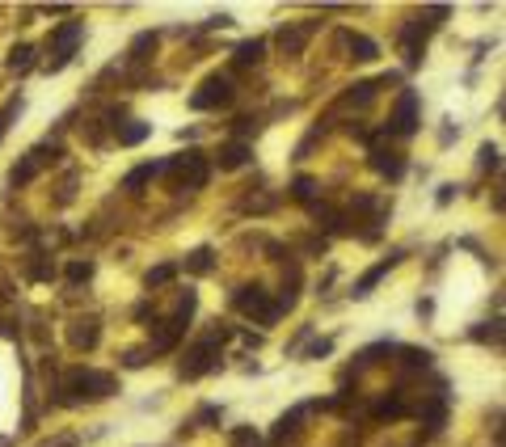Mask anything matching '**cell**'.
Returning <instances> with one entry per match:
<instances>
[{"label":"cell","mask_w":506,"mask_h":447,"mask_svg":"<svg viewBox=\"0 0 506 447\" xmlns=\"http://www.w3.org/2000/svg\"><path fill=\"white\" fill-rule=\"evenodd\" d=\"M161 174H169L177 186H190V190H202V186H207V178H211L207 156H202V152H182L177 160L161 165Z\"/></svg>","instance_id":"6da1fadb"},{"label":"cell","mask_w":506,"mask_h":447,"mask_svg":"<svg viewBox=\"0 0 506 447\" xmlns=\"http://www.w3.org/2000/svg\"><path fill=\"white\" fill-rule=\"evenodd\" d=\"M64 401H80V397H110L114 393V376L106 371H68L64 380Z\"/></svg>","instance_id":"7a4b0ae2"},{"label":"cell","mask_w":506,"mask_h":447,"mask_svg":"<svg viewBox=\"0 0 506 447\" xmlns=\"http://www.w3.org/2000/svg\"><path fill=\"white\" fill-rule=\"evenodd\" d=\"M80 38H85V26H80V22H64L55 34H51V72H60V68L72 64Z\"/></svg>","instance_id":"3957f363"},{"label":"cell","mask_w":506,"mask_h":447,"mask_svg":"<svg viewBox=\"0 0 506 447\" xmlns=\"http://www.w3.org/2000/svg\"><path fill=\"white\" fill-rule=\"evenodd\" d=\"M232 308H241V312H249V317H258L262 325H270V321H279V304H270L266 300V287L262 283H249V287H241L236 296H232Z\"/></svg>","instance_id":"277c9868"},{"label":"cell","mask_w":506,"mask_h":447,"mask_svg":"<svg viewBox=\"0 0 506 447\" xmlns=\"http://www.w3.org/2000/svg\"><path fill=\"white\" fill-rule=\"evenodd\" d=\"M232 101V81L228 76H207L198 85V93L190 97L194 110H216V106H228Z\"/></svg>","instance_id":"5b68a950"},{"label":"cell","mask_w":506,"mask_h":447,"mask_svg":"<svg viewBox=\"0 0 506 447\" xmlns=\"http://www.w3.org/2000/svg\"><path fill=\"white\" fill-rule=\"evenodd\" d=\"M388 131L392 135H414L418 131V93L414 89H405L396 97V110H392V119H388Z\"/></svg>","instance_id":"8992f818"},{"label":"cell","mask_w":506,"mask_h":447,"mask_svg":"<svg viewBox=\"0 0 506 447\" xmlns=\"http://www.w3.org/2000/svg\"><path fill=\"white\" fill-rule=\"evenodd\" d=\"M216 355H220V346H216V338H207V342H198L186 359H182V380H198L202 371H211L216 367Z\"/></svg>","instance_id":"52a82bcc"},{"label":"cell","mask_w":506,"mask_h":447,"mask_svg":"<svg viewBox=\"0 0 506 447\" xmlns=\"http://www.w3.org/2000/svg\"><path fill=\"white\" fill-rule=\"evenodd\" d=\"M372 169L384 174L388 182H396V178L405 174V160H401V152H392V148H372Z\"/></svg>","instance_id":"ba28073f"},{"label":"cell","mask_w":506,"mask_h":447,"mask_svg":"<svg viewBox=\"0 0 506 447\" xmlns=\"http://www.w3.org/2000/svg\"><path fill=\"white\" fill-rule=\"evenodd\" d=\"M396 262H401V249H392V253H388V258H384L380 266H372V270H367V274L359 278V283H354V296H372V292H376V283H380V278H384V274H388V270H392Z\"/></svg>","instance_id":"9c48e42d"},{"label":"cell","mask_w":506,"mask_h":447,"mask_svg":"<svg viewBox=\"0 0 506 447\" xmlns=\"http://www.w3.org/2000/svg\"><path fill=\"white\" fill-rule=\"evenodd\" d=\"M401 42H405V64H418L422 60V47H426V26L422 22H410L405 26V34H401Z\"/></svg>","instance_id":"30bf717a"},{"label":"cell","mask_w":506,"mask_h":447,"mask_svg":"<svg viewBox=\"0 0 506 447\" xmlns=\"http://www.w3.org/2000/svg\"><path fill=\"white\" fill-rule=\"evenodd\" d=\"M97 338H101V325H97L93 317L72 325V346H76V351H93V346H97Z\"/></svg>","instance_id":"8fae6325"},{"label":"cell","mask_w":506,"mask_h":447,"mask_svg":"<svg viewBox=\"0 0 506 447\" xmlns=\"http://www.w3.org/2000/svg\"><path fill=\"white\" fill-rule=\"evenodd\" d=\"M42 160H46V152H42V148H34V152H30L21 165H17V169H13V178H9V182H13V186L34 182V178H38V169H42Z\"/></svg>","instance_id":"7c38bea8"},{"label":"cell","mask_w":506,"mask_h":447,"mask_svg":"<svg viewBox=\"0 0 506 447\" xmlns=\"http://www.w3.org/2000/svg\"><path fill=\"white\" fill-rule=\"evenodd\" d=\"M216 160H220V169H241V165L249 160V144H245V140H228V144L220 148Z\"/></svg>","instance_id":"4fadbf2b"},{"label":"cell","mask_w":506,"mask_h":447,"mask_svg":"<svg viewBox=\"0 0 506 447\" xmlns=\"http://www.w3.org/2000/svg\"><path fill=\"white\" fill-rule=\"evenodd\" d=\"M346 47H350V55H354V60H359V64H372L376 55H380V47H376V42H372L367 34H354V30L346 34Z\"/></svg>","instance_id":"5bb4252c"},{"label":"cell","mask_w":506,"mask_h":447,"mask_svg":"<svg viewBox=\"0 0 506 447\" xmlns=\"http://www.w3.org/2000/svg\"><path fill=\"white\" fill-rule=\"evenodd\" d=\"M313 30H317L313 22H308V26H299V30H283V34H279V47H283L287 55H299V51H304V42H308V34H313Z\"/></svg>","instance_id":"9a60e30c"},{"label":"cell","mask_w":506,"mask_h":447,"mask_svg":"<svg viewBox=\"0 0 506 447\" xmlns=\"http://www.w3.org/2000/svg\"><path fill=\"white\" fill-rule=\"evenodd\" d=\"M161 174V165H139V169H131L127 178H123V190H131V194H139L152 178H157Z\"/></svg>","instance_id":"2e32d148"},{"label":"cell","mask_w":506,"mask_h":447,"mask_svg":"<svg viewBox=\"0 0 506 447\" xmlns=\"http://www.w3.org/2000/svg\"><path fill=\"white\" fill-rule=\"evenodd\" d=\"M262 51H266V42H262V38H249V42H241V47H236V64H241V68H249V64H262Z\"/></svg>","instance_id":"e0dca14e"},{"label":"cell","mask_w":506,"mask_h":447,"mask_svg":"<svg viewBox=\"0 0 506 447\" xmlns=\"http://www.w3.org/2000/svg\"><path fill=\"white\" fill-rule=\"evenodd\" d=\"M114 135H119V144H143L148 140V123H114Z\"/></svg>","instance_id":"ac0fdd59"},{"label":"cell","mask_w":506,"mask_h":447,"mask_svg":"<svg viewBox=\"0 0 506 447\" xmlns=\"http://www.w3.org/2000/svg\"><path fill=\"white\" fill-rule=\"evenodd\" d=\"M299 418H304V405H299V410H291V414H283V418H279V426H274V443H287V439H295V430H299Z\"/></svg>","instance_id":"d6986e66"},{"label":"cell","mask_w":506,"mask_h":447,"mask_svg":"<svg viewBox=\"0 0 506 447\" xmlns=\"http://www.w3.org/2000/svg\"><path fill=\"white\" fill-rule=\"evenodd\" d=\"M173 274H177V266H173V262H165V266H157V270H148L143 287H148V292H152V287H165V283H173Z\"/></svg>","instance_id":"ffe728a7"},{"label":"cell","mask_w":506,"mask_h":447,"mask_svg":"<svg viewBox=\"0 0 506 447\" xmlns=\"http://www.w3.org/2000/svg\"><path fill=\"white\" fill-rule=\"evenodd\" d=\"M9 68H13V72H30V68H34V47H13Z\"/></svg>","instance_id":"44dd1931"},{"label":"cell","mask_w":506,"mask_h":447,"mask_svg":"<svg viewBox=\"0 0 506 447\" xmlns=\"http://www.w3.org/2000/svg\"><path fill=\"white\" fill-rule=\"evenodd\" d=\"M211 266H216V262H211V249H194V253L186 258V270H190V274H207Z\"/></svg>","instance_id":"7402d4cb"},{"label":"cell","mask_w":506,"mask_h":447,"mask_svg":"<svg viewBox=\"0 0 506 447\" xmlns=\"http://www.w3.org/2000/svg\"><path fill=\"white\" fill-rule=\"evenodd\" d=\"M148 51H157V34H139V38L131 42V60H135V64L148 60Z\"/></svg>","instance_id":"603a6c76"},{"label":"cell","mask_w":506,"mask_h":447,"mask_svg":"<svg viewBox=\"0 0 506 447\" xmlns=\"http://www.w3.org/2000/svg\"><path fill=\"white\" fill-rule=\"evenodd\" d=\"M372 97H376V85H372V81H363V85H354V89L346 93V101H350V106H367Z\"/></svg>","instance_id":"cb8c5ba5"},{"label":"cell","mask_w":506,"mask_h":447,"mask_svg":"<svg viewBox=\"0 0 506 447\" xmlns=\"http://www.w3.org/2000/svg\"><path fill=\"white\" fill-rule=\"evenodd\" d=\"M401 359H405V367H414V371H418V367H426V363H430V351H418V346H405V351H401Z\"/></svg>","instance_id":"d4e9b609"},{"label":"cell","mask_w":506,"mask_h":447,"mask_svg":"<svg viewBox=\"0 0 506 447\" xmlns=\"http://www.w3.org/2000/svg\"><path fill=\"white\" fill-rule=\"evenodd\" d=\"M313 190H317V182H313V178H295V182H291V199H299V203H308V199H313Z\"/></svg>","instance_id":"484cf974"},{"label":"cell","mask_w":506,"mask_h":447,"mask_svg":"<svg viewBox=\"0 0 506 447\" xmlns=\"http://www.w3.org/2000/svg\"><path fill=\"white\" fill-rule=\"evenodd\" d=\"M422 418L430 422V430H439V426H443V418H447V401H435V405H426V410H422Z\"/></svg>","instance_id":"4316f807"},{"label":"cell","mask_w":506,"mask_h":447,"mask_svg":"<svg viewBox=\"0 0 506 447\" xmlns=\"http://www.w3.org/2000/svg\"><path fill=\"white\" fill-rule=\"evenodd\" d=\"M232 447H262V439L253 435L249 426H236V430H232Z\"/></svg>","instance_id":"83f0119b"},{"label":"cell","mask_w":506,"mask_h":447,"mask_svg":"<svg viewBox=\"0 0 506 447\" xmlns=\"http://www.w3.org/2000/svg\"><path fill=\"white\" fill-rule=\"evenodd\" d=\"M401 414H405V405H401L396 397H388V401L376 405V418H401Z\"/></svg>","instance_id":"f1b7e54d"},{"label":"cell","mask_w":506,"mask_h":447,"mask_svg":"<svg viewBox=\"0 0 506 447\" xmlns=\"http://www.w3.org/2000/svg\"><path fill=\"white\" fill-rule=\"evenodd\" d=\"M89 274H93V262H72V266H68V278H72V283H85Z\"/></svg>","instance_id":"f546056e"},{"label":"cell","mask_w":506,"mask_h":447,"mask_svg":"<svg viewBox=\"0 0 506 447\" xmlns=\"http://www.w3.org/2000/svg\"><path fill=\"white\" fill-rule=\"evenodd\" d=\"M481 169H498V148H494V144L481 148Z\"/></svg>","instance_id":"4dcf8cb0"},{"label":"cell","mask_w":506,"mask_h":447,"mask_svg":"<svg viewBox=\"0 0 506 447\" xmlns=\"http://www.w3.org/2000/svg\"><path fill=\"white\" fill-rule=\"evenodd\" d=\"M329 351H333V342H329V338H321V342H313V346H308V359H321V355H329Z\"/></svg>","instance_id":"1f68e13d"},{"label":"cell","mask_w":506,"mask_h":447,"mask_svg":"<svg viewBox=\"0 0 506 447\" xmlns=\"http://www.w3.org/2000/svg\"><path fill=\"white\" fill-rule=\"evenodd\" d=\"M148 363V351H127V367H143Z\"/></svg>","instance_id":"d6a6232c"},{"label":"cell","mask_w":506,"mask_h":447,"mask_svg":"<svg viewBox=\"0 0 506 447\" xmlns=\"http://www.w3.org/2000/svg\"><path fill=\"white\" fill-rule=\"evenodd\" d=\"M13 110H17V101H9V106H5V110H0V135H5V119H9V115H13Z\"/></svg>","instance_id":"836d02e7"}]
</instances>
